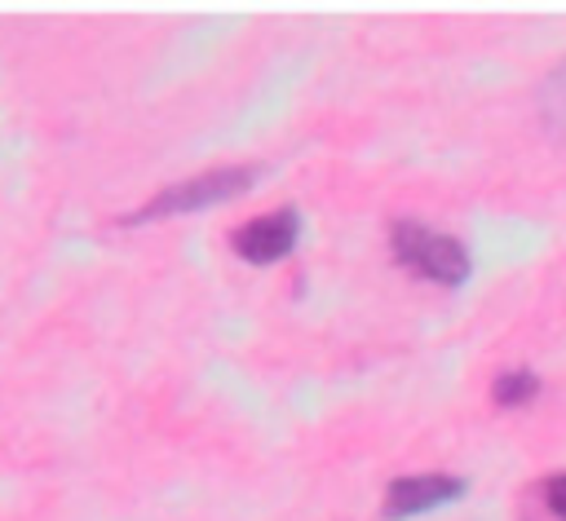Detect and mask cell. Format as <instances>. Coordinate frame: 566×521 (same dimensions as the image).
<instances>
[{
	"label": "cell",
	"instance_id": "3957f363",
	"mask_svg": "<svg viewBox=\"0 0 566 521\" xmlns=\"http://www.w3.org/2000/svg\"><path fill=\"white\" fill-rule=\"evenodd\" d=\"M301 238V212L287 203V208H270L243 225L230 230V247L252 260V265H270V260H283Z\"/></svg>",
	"mask_w": 566,
	"mask_h": 521
},
{
	"label": "cell",
	"instance_id": "5b68a950",
	"mask_svg": "<svg viewBox=\"0 0 566 521\" xmlns=\"http://www.w3.org/2000/svg\"><path fill=\"white\" fill-rule=\"evenodd\" d=\"M535 393H539V380H535V371H526V366L500 371L495 384H491V397H495L500 406H522V402H531Z\"/></svg>",
	"mask_w": 566,
	"mask_h": 521
},
{
	"label": "cell",
	"instance_id": "8992f818",
	"mask_svg": "<svg viewBox=\"0 0 566 521\" xmlns=\"http://www.w3.org/2000/svg\"><path fill=\"white\" fill-rule=\"evenodd\" d=\"M544 495H548V508H553V512L566 521V472H562V477H553Z\"/></svg>",
	"mask_w": 566,
	"mask_h": 521
},
{
	"label": "cell",
	"instance_id": "277c9868",
	"mask_svg": "<svg viewBox=\"0 0 566 521\" xmlns=\"http://www.w3.org/2000/svg\"><path fill=\"white\" fill-rule=\"evenodd\" d=\"M464 495V477H451V472H411V477H394L385 486V503H380V517L385 521H407V517H420V512H433L451 499Z\"/></svg>",
	"mask_w": 566,
	"mask_h": 521
},
{
	"label": "cell",
	"instance_id": "6da1fadb",
	"mask_svg": "<svg viewBox=\"0 0 566 521\" xmlns=\"http://www.w3.org/2000/svg\"><path fill=\"white\" fill-rule=\"evenodd\" d=\"M261 177V163H230V168H208V172H195L186 181H172L164 185L159 194H150L142 208L124 212L119 225H142V221H164V216H190V212H203L212 203H226V199H239L256 185Z\"/></svg>",
	"mask_w": 566,
	"mask_h": 521
},
{
	"label": "cell",
	"instance_id": "7a4b0ae2",
	"mask_svg": "<svg viewBox=\"0 0 566 521\" xmlns=\"http://www.w3.org/2000/svg\"><path fill=\"white\" fill-rule=\"evenodd\" d=\"M389 243H394L398 265H407L411 274L433 278V283H442V287H460V283L469 278V269H473L469 247H464L460 238L438 234V230H429V225H420V221H411V216L394 221Z\"/></svg>",
	"mask_w": 566,
	"mask_h": 521
}]
</instances>
